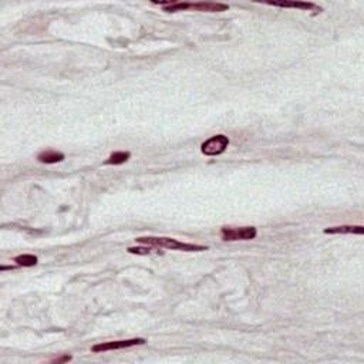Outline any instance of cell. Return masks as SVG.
I'll return each mask as SVG.
<instances>
[{"label":"cell","mask_w":364,"mask_h":364,"mask_svg":"<svg viewBox=\"0 0 364 364\" xmlns=\"http://www.w3.org/2000/svg\"><path fill=\"white\" fill-rule=\"evenodd\" d=\"M137 242L143 245H150V246L164 247V249H171V250H183V252H202L208 250V246L204 245H195V243H185L180 242L172 238H154V236H145V238H137Z\"/></svg>","instance_id":"obj_1"},{"label":"cell","mask_w":364,"mask_h":364,"mask_svg":"<svg viewBox=\"0 0 364 364\" xmlns=\"http://www.w3.org/2000/svg\"><path fill=\"white\" fill-rule=\"evenodd\" d=\"M229 145V138L226 135H213L211 137L209 140H207L205 143L201 145V151L204 155L208 156H216L223 154L226 151Z\"/></svg>","instance_id":"obj_2"},{"label":"cell","mask_w":364,"mask_h":364,"mask_svg":"<svg viewBox=\"0 0 364 364\" xmlns=\"http://www.w3.org/2000/svg\"><path fill=\"white\" fill-rule=\"evenodd\" d=\"M258 235L256 228L253 226H243V228H222L221 236L223 241H250L255 239Z\"/></svg>","instance_id":"obj_3"},{"label":"cell","mask_w":364,"mask_h":364,"mask_svg":"<svg viewBox=\"0 0 364 364\" xmlns=\"http://www.w3.org/2000/svg\"><path fill=\"white\" fill-rule=\"evenodd\" d=\"M145 343V338H130V340H117V341H107V343H100L91 347L92 353H103V351L110 350H121V349H128L132 346H140Z\"/></svg>","instance_id":"obj_4"},{"label":"cell","mask_w":364,"mask_h":364,"mask_svg":"<svg viewBox=\"0 0 364 364\" xmlns=\"http://www.w3.org/2000/svg\"><path fill=\"white\" fill-rule=\"evenodd\" d=\"M229 6L223 3H213V1H199V3H189L188 10H196V12H208V13H218L228 10Z\"/></svg>","instance_id":"obj_5"},{"label":"cell","mask_w":364,"mask_h":364,"mask_svg":"<svg viewBox=\"0 0 364 364\" xmlns=\"http://www.w3.org/2000/svg\"><path fill=\"white\" fill-rule=\"evenodd\" d=\"M325 234L327 235H363L364 226L362 225H341V226H333L325 229Z\"/></svg>","instance_id":"obj_6"},{"label":"cell","mask_w":364,"mask_h":364,"mask_svg":"<svg viewBox=\"0 0 364 364\" xmlns=\"http://www.w3.org/2000/svg\"><path fill=\"white\" fill-rule=\"evenodd\" d=\"M268 4L274 7H292L300 10H312L316 7V4L310 1H268Z\"/></svg>","instance_id":"obj_7"},{"label":"cell","mask_w":364,"mask_h":364,"mask_svg":"<svg viewBox=\"0 0 364 364\" xmlns=\"http://www.w3.org/2000/svg\"><path fill=\"white\" fill-rule=\"evenodd\" d=\"M37 161L41 164H57L64 161V154L59 152V151H53V150H47L43 151L37 155Z\"/></svg>","instance_id":"obj_8"},{"label":"cell","mask_w":364,"mask_h":364,"mask_svg":"<svg viewBox=\"0 0 364 364\" xmlns=\"http://www.w3.org/2000/svg\"><path fill=\"white\" fill-rule=\"evenodd\" d=\"M131 154L128 151H116L111 155L108 156V159L105 161L107 165H121L124 162H127L130 159Z\"/></svg>","instance_id":"obj_9"},{"label":"cell","mask_w":364,"mask_h":364,"mask_svg":"<svg viewBox=\"0 0 364 364\" xmlns=\"http://www.w3.org/2000/svg\"><path fill=\"white\" fill-rule=\"evenodd\" d=\"M13 260L17 266H23V268H31L37 265V258L34 255H19Z\"/></svg>","instance_id":"obj_10"},{"label":"cell","mask_w":364,"mask_h":364,"mask_svg":"<svg viewBox=\"0 0 364 364\" xmlns=\"http://www.w3.org/2000/svg\"><path fill=\"white\" fill-rule=\"evenodd\" d=\"M128 250V253H132V255H152V253H159V255H162L164 252H161V250H158L155 246H150V245H147V246H135V247H128L127 249Z\"/></svg>","instance_id":"obj_11"},{"label":"cell","mask_w":364,"mask_h":364,"mask_svg":"<svg viewBox=\"0 0 364 364\" xmlns=\"http://www.w3.org/2000/svg\"><path fill=\"white\" fill-rule=\"evenodd\" d=\"M189 9V3H181V1H174L168 6L164 7V12L167 13H175V12H183Z\"/></svg>","instance_id":"obj_12"},{"label":"cell","mask_w":364,"mask_h":364,"mask_svg":"<svg viewBox=\"0 0 364 364\" xmlns=\"http://www.w3.org/2000/svg\"><path fill=\"white\" fill-rule=\"evenodd\" d=\"M70 360H71V356H63V357H60V359H56V360H53V363H56V364L67 363V362H70Z\"/></svg>","instance_id":"obj_13"},{"label":"cell","mask_w":364,"mask_h":364,"mask_svg":"<svg viewBox=\"0 0 364 364\" xmlns=\"http://www.w3.org/2000/svg\"><path fill=\"white\" fill-rule=\"evenodd\" d=\"M9 269L13 271V269H16V266H1L0 268V271H9Z\"/></svg>","instance_id":"obj_14"}]
</instances>
